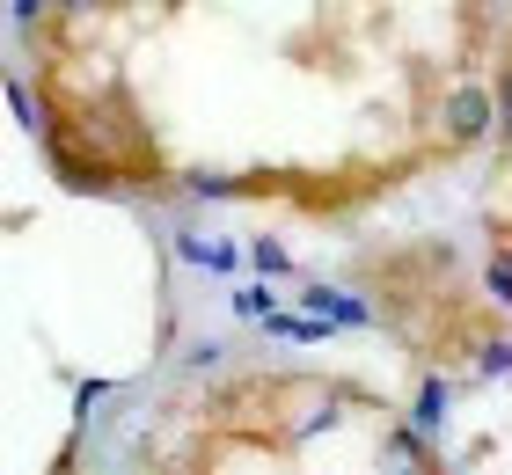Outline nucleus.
I'll return each instance as SVG.
<instances>
[{"label": "nucleus", "instance_id": "nucleus-3", "mask_svg": "<svg viewBox=\"0 0 512 475\" xmlns=\"http://www.w3.org/2000/svg\"><path fill=\"white\" fill-rule=\"evenodd\" d=\"M476 242H483V278L512 315V37L498 59V139L483 154V183H476Z\"/></svg>", "mask_w": 512, "mask_h": 475}, {"label": "nucleus", "instance_id": "nucleus-1", "mask_svg": "<svg viewBox=\"0 0 512 475\" xmlns=\"http://www.w3.org/2000/svg\"><path fill=\"white\" fill-rule=\"evenodd\" d=\"M505 37L512 8L52 0L15 15V103L81 198L352 227L491 154Z\"/></svg>", "mask_w": 512, "mask_h": 475}, {"label": "nucleus", "instance_id": "nucleus-2", "mask_svg": "<svg viewBox=\"0 0 512 475\" xmlns=\"http://www.w3.org/2000/svg\"><path fill=\"white\" fill-rule=\"evenodd\" d=\"M132 475H461L432 417L374 366L300 344H205L125 424Z\"/></svg>", "mask_w": 512, "mask_h": 475}]
</instances>
